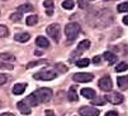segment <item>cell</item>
Listing matches in <instances>:
<instances>
[{"instance_id": "cell-1", "label": "cell", "mask_w": 128, "mask_h": 116, "mask_svg": "<svg viewBox=\"0 0 128 116\" xmlns=\"http://www.w3.org/2000/svg\"><path fill=\"white\" fill-rule=\"evenodd\" d=\"M52 90L51 88H47V87H42V88H38V90H36L33 93H30L27 99H24V101L30 106H37L40 104H46L51 99H52Z\"/></svg>"}, {"instance_id": "cell-2", "label": "cell", "mask_w": 128, "mask_h": 116, "mask_svg": "<svg viewBox=\"0 0 128 116\" xmlns=\"http://www.w3.org/2000/svg\"><path fill=\"white\" fill-rule=\"evenodd\" d=\"M80 32H81L80 25H79L78 23H74V22L66 24V27H65V34H66L67 41H70V42L75 41Z\"/></svg>"}, {"instance_id": "cell-3", "label": "cell", "mask_w": 128, "mask_h": 116, "mask_svg": "<svg viewBox=\"0 0 128 116\" xmlns=\"http://www.w3.org/2000/svg\"><path fill=\"white\" fill-rule=\"evenodd\" d=\"M56 77H57V72L53 69H44L33 74V78L41 80V81H51V80H54Z\"/></svg>"}, {"instance_id": "cell-4", "label": "cell", "mask_w": 128, "mask_h": 116, "mask_svg": "<svg viewBox=\"0 0 128 116\" xmlns=\"http://www.w3.org/2000/svg\"><path fill=\"white\" fill-rule=\"evenodd\" d=\"M46 30H47V34H48L51 38H53L54 42H58V41H60V33H61L60 24H57V23L50 24Z\"/></svg>"}, {"instance_id": "cell-5", "label": "cell", "mask_w": 128, "mask_h": 116, "mask_svg": "<svg viewBox=\"0 0 128 116\" xmlns=\"http://www.w3.org/2000/svg\"><path fill=\"white\" fill-rule=\"evenodd\" d=\"M94 78V76L91 73H84V72H80V73H75L72 76V80L75 82H79V83H84V82H90L91 80Z\"/></svg>"}, {"instance_id": "cell-6", "label": "cell", "mask_w": 128, "mask_h": 116, "mask_svg": "<svg viewBox=\"0 0 128 116\" xmlns=\"http://www.w3.org/2000/svg\"><path fill=\"white\" fill-rule=\"evenodd\" d=\"M99 87L104 92H109V91H110L112 87H113V82L110 80V77H109V76H104L103 78H100L99 80Z\"/></svg>"}, {"instance_id": "cell-7", "label": "cell", "mask_w": 128, "mask_h": 116, "mask_svg": "<svg viewBox=\"0 0 128 116\" xmlns=\"http://www.w3.org/2000/svg\"><path fill=\"white\" fill-rule=\"evenodd\" d=\"M79 114L81 116H99V110L91 106H82L79 109Z\"/></svg>"}, {"instance_id": "cell-8", "label": "cell", "mask_w": 128, "mask_h": 116, "mask_svg": "<svg viewBox=\"0 0 128 116\" xmlns=\"http://www.w3.org/2000/svg\"><path fill=\"white\" fill-rule=\"evenodd\" d=\"M104 99L106 101H109L110 104H113V105H119V104L123 102V96L119 92H110L109 95H106Z\"/></svg>"}, {"instance_id": "cell-9", "label": "cell", "mask_w": 128, "mask_h": 116, "mask_svg": "<svg viewBox=\"0 0 128 116\" xmlns=\"http://www.w3.org/2000/svg\"><path fill=\"white\" fill-rule=\"evenodd\" d=\"M16 106H18V109H19V111L23 114V115H29L30 112H32V110H30V106L24 101V100H22V101H19L16 104Z\"/></svg>"}, {"instance_id": "cell-10", "label": "cell", "mask_w": 128, "mask_h": 116, "mask_svg": "<svg viewBox=\"0 0 128 116\" xmlns=\"http://www.w3.org/2000/svg\"><path fill=\"white\" fill-rule=\"evenodd\" d=\"M81 95L84 96L85 99H90V100H93L95 96H96L95 91H94L93 88H89V87H86V88H81Z\"/></svg>"}, {"instance_id": "cell-11", "label": "cell", "mask_w": 128, "mask_h": 116, "mask_svg": "<svg viewBox=\"0 0 128 116\" xmlns=\"http://www.w3.org/2000/svg\"><path fill=\"white\" fill-rule=\"evenodd\" d=\"M43 6L46 9V13L47 15H52L53 14V9H54V3H53V0H44L43 1Z\"/></svg>"}, {"instance_id": "cell-12", "label": "cell", "mask_w": 128, "mask_h": 116, "mask_svg": "<svg viewBox=\"0 0 128 116\" xmlns=\"http://www.w3.org/2000/svg\"><path fill=\"white\" fill-rule=\"evenodd\" d=\"M36 44H37L38 47H41V48H47V47H50L48 39H47V38H44V37H42V35H38L37 38H36Z\"/></svg>"}, {"instance_id": "cell-13", "label": "cell", "mask_w": 128, "mask_h": 116, "mask_svg": "<svg viewBox=\"0 0 128 116\" xmlns=\"http://www.w3.org/2000/svg\"><path fill=\"white\" fill-rule=\"evenodd\" d=\"M117 83L119 86V88L122 90H127L128 88V76H120L117 78Z\"/></svg>"}, {"instance_id": "cell-14", "label": "cell", "mask_w": 128, "mask_h": 116, "mask_svg": "<svg viewBox=\"0 0 128 116\" xmlns=\"http://www.w3.org/2000/svg\"><path fill=\"white\" fill-rule=\"evenodd\" d=\"M29 38H30V35L28 33H18V34H15L14 39L19 43H26V42L29 41Z\"/></svg>"}, {"instance_id": "cell-15", "label": "cell", "mask_w": 128, "mask_h": 116, "mask_svg": "<svg viewBox=\"0 0 128 116\" xmlns=\"http://www.w3.org/2000/svg\"><path fill=\"white\" fill-rule=\"evenodd\" d=\"M27 88V83H16L13 87V93L14 95H22Z\"/></svg>"}, {"instance_id": "cell-16", "label": "cell", "mask_w": 128, "mask_h": 116, "mask_svg": "<svg viewBox=\"0 0 128 116\" xmlns=\"http://www.w3.org/2000/svg\"><path fill=\"white\" fill-rule=\"evenodd\" d=\"M103 57H104V59H106V61H108V63H109V64H113V63L117 61V56H116V54H113L112 52H105V53L103 54Z\"/></svg>"}, {"instance_id": "cell-17", "label": "cell", "mask_w": 128, "mask_h": 116, "mask_svg": "<svg viewBox=\"0 0 128 116\" xmlns=\"http://www.w3.org/2000/svg\"><path fill=\"white\" fill-rule=\"evenodd\" d=\"M68 101L71 102H76L78 101V93H76V87H70L68 90Z\"/></svg>"}, {"instance_id": "cell-18", "label": "cell", "mask_w": 128, "mask_h": 116, "mask_svg": "<svg viewBox=\"0 0 128 116\" xmlns=\"http://www.w3.org/2000/svg\"><path fill=\"white\" fill-rule=\"evenodd\" d=\"M0 59H2L3 62H14L15 57L10 53H0Z\"/></svg>"}, {"instance_id": "cell-19", "label": "cell", "mask_w": 128, "mask_h": 116, "mask_svg": "<svg viewBox=\"0 0 128 116\" xmlns=\"http://www.w3.org/2000/svg\"><path fill=\"white\" fill-rule=\"evenodd\" d=\"M89 47H90V42H89L88 39H84V41H81V42L79 43V46H78L79 53H80V52H82V51H86Z\"/></svg>"}, {"instance_id": "cell-20", "label": "cell", "mask_w": 128, "mask_h": 116, "mask_svg": "<svg viewBox=\"0 0 128 116\" xmlns=\"http://www.w3.org/2000/svg\"><path fill=\"white\" fill-rule=\"evenodd\" d=\"M37 22H38V16H37V15H29V16L27 18V20H26L27 25H29V27L36 25V24H37Z\"/></svg>"}, {"instance_id": "cell-21", "label": "cell", "mask_w": 128, "mask_h": 116, "mask_svg": "<svg viewBox=\"0 0 128 116\" xmlns=\"http://www.w3.org/2000/svg\"><path fill=\"white\" fill-rule=\"evenodd\" d=\"M33 10V6L30 4H23L20 6H18V11L19 13H28V11H32Z\"/></svg>"}, {"instance_id": "cell-22", "label": "cell", "mask_w": 128, "mask_h": 116, "mask_svg": "<svg viewBox=\"0 0 128 116\" xmlns=\"http://www.w3.org/2000/svg\"><path fill=\"white\" fill-rule=\"evenodd\" d=\"M74 0H64L62 1V8L66 9V10H71L74 9Z\"/></svg>"}, {"instance_id": "cell-23", "label": "cell", "mask_w": 128, "mask_h": 116, "mask_svg": "<svg viewBox=\"0 0 128 116\" xmlns=\"http://www.w3.org/2000/svg\"><path fill=\"white\" fill-rule=\"evenodd\" d=\"M89 63H90V61L88 59V58H81V59H79L76 62V66L80 67V68H82V67H88Z\"/></svg>"}, {"instance_id": "cell-24", "label": "cell", "mask_w": 128, "mask_h": 116, "mask_svg": "<svg viewBox=\"0 0 128 116\" xmlns=\"http://www.w3.org/2000/svg\"><path fill=\"white\" fill-rule=\"evenodd\" d=\"M43 63H47V61L44 59H40V61H33V62H29L27 64V68H32V67H36V66H38V64H43Z\"/></svg>"}, {"instance_id": "cell-25", "label": "cell", "mask_w": 128, "mask_h": 116, "mask_svg": "<svg viewBox=\"0 0 128 116\" xmlns=\"http://www.w3.org/2000/svg\"><path fill=\"white\" fill-rule=\"evenodd\" d=\"M10 80V76L9 74H5V73H0V86L5 85L8 81Z\"/></svg>"}, {"instance_id": "cell-26", "label": "cell", "mask_w": 128, "mask_h": 116, "mask_svg": "<svg viewBox=\"0 0 128 116\" xmlns=\"http://www.w3.org/2000/svg\"><path fill=\"white\" fill-rule=\"evenodd\" d=\"M10 20L12 22H20L22 20V13H13L12 15H10Z\"/></svg>"}, {"instance_id": "cell-27", "label": "cell", "mask_w": 128, "mask_h": 116, "mask_svg": "<svg viewBox=\"0 0 128 116\" xmlns=\"http://www.w3.org/2000/svg\"><path fill=\"white\" fill-rule=\"evenodd\" d=\"M6 35H9L8 28H6L5 25H3V24H0V38H4V37H6Z\"/></svg>"}, {"instance_id": "cell-28", "label": "cell", "mask_w": 128, "mask_h": 116, "mask_svg": "<svg viewBox=\"0 0 128 116\" xmlns=\"http://www.w3.org/2000/svg\"><path fill=\"white\" fill-rule=\"evenodd\" d=\"M128 69V64L126 63V62H122V63H119L117 67H116V71L117 72H124V71H127Z\"/></svg>"}, {"instance_id": "cell-29", "label": "cell", "mask_w": 128, "mask_h": 116, "mask_svg": "<svg viewBox=\"0 0 128 116\" xmlns=\"http://www.w3.org/2000/svg\"><path fill=\"white\" fill-rule=\"evenodd\" d=\"M0 69H9V71H12L13 69V64L0 61Z\"/></svg>"}, {"instance_id": "cell-30", "label": "cell", "mask_w": 128, "mask_h": 116, "mask_svg": "<svg viewBox=\"0 0 128 116\" xmlns=\"http://www.w3.org/2000/svg\"><path fill=\"white\" fill-rule=\"evenodd\" d=\"M118 11L119 13H124V11H128V3H122L118 5Z\"/></svg>"}, {"instance_id": "cell-31", "label": "cell", "mask_w": 128, "mask_h": 116, "mask_svg": "<svg viewBox=\"0 0 128 116\" xmlns=\"http://www.w3.org/2000/svg\"><path fill=\"white\" fill-rule=\"evenodd\" d=\"M93 105H104L105 104V99L104 97H98V100H95V99H93Z\"/></svg>"}, {"instance_id": "cell-32", "label": "cell", "mask_w": 128, "mask_h": 116, "mask_svg": "<svg viewBox=\"0 0 128 116\" xmlns=\"http://www.w3.org/2000/svg\"><path fill=\"white\" fill-rule=\"evenodd\" d=\"M56 67H57V68H58V71H60V72H62V73L67 72V67H66L65 64H62V63H57V64H56Z\"/></svg>"}, {"instance_id": "cell-33", "label": "cell", "mask_w": 128, "mask_h": 116, "mask_svg": "<svg viewBox=\"0 0 128 116\" xmlns=\"http://www.w3.org/2000/svg\"><path fill=\"white\" fill-rule=\"evenodd\" d=\"M79 6H80V8H82V9L89 8V5H88V3L85 1V0H79Z\"/></svg>"}, {"instance_id": "cell-34", "label": "cell", "mask_w": 128, "mask_h": 116, "mask_svg": "<svg viewBox=\"0 0 128 116\" xmlns=\"http://www.w3.org/2000/svg\"><path fill=\"white\" fill-rule=\"evenodd\" d=\"M105 116H118V112L117 111H108L105 114Z\"/></svg>"}, {"instance_id": "cell-35", "label": "cell", "mask_w": 128, "mask_h": 116, "mask_svg": "<svg viewBox=\"0 0 128 116\" xmlns=\"http://www.w3.org/2000/svg\"><path fill=\"white\" fill-rule=\"evenodd\" d=\"M44 115H46V116H54V112H53L52 110H47Z\"/></svg>"}, {"instance_id": "cell-36", "label": "cell", "mask_w": 128, "mask_h": 116, "mask_svg": "<svg viewBox=\"0 0 128 116\" xmlns=\"http://www.w3.org/2000/svg\"><path fill=\"white\" fill-rule=\"evenodd\" d=\"M93 62H94V63H100V57H99V56L94 57V59H93Z\"/></svg>"}, {"instance_id": "cell-37", "label": "cell", "mask_w": 128, "mask_h": 116, "mask_svg": "<svg viewBox=\"0 0 128 116\" xmlns=\"http://www.w3.org/2000/svg\"><path fill=\"white\" fill-rule=\"evenodd\" d=\"M0 116H14V115L10 112H3V114H0Z\"/></svg>"}, {"instance_id": "cell-38", "label": "cell", "mask_w": 128, "mask_h": 116, "mask_svg": "<svg viewBox=\"0 0 128 116\" xmlns=\"http://www.w3.org/2000/svg\"><path fill=\"white\" fill-rule=\"evenodd\" d=\"M123 23H124L126 25H128V15H126V16L123 18Z\"/></svg>"}, {"instance_id": "cell-39", "label": "cell", "mask_w": 128, "mask_h": 116, "mask_svg": "<svg viewBox=\"0 0 128 116\" xmlns=\"http://www.w3.org/2000/svg\"><path fill=\"white\" fill-rule=\"evenodd\" d=\"M0 107H2V102H0Z\"/></svg>"}, {"instance_id": "cell-40", "label": "cell", "mask_w": 128, "mask_h": 116, "mask_svg": "<svg viewBox=\"0 0 128 116\" xmlns=\"http://www.w3.org/2000/svg\"><path fill=\"white\" fill-rule=\"evenodd\" d=\"M3 1H6V0H3Z\"/></svg>"}]
</instances>
